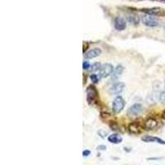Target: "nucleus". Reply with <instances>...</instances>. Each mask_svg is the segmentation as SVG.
Here are the masks:
<instances>
[{
    "mask_svg": "<svg viewBox=\"0 0 165 165\" xmlns=\"http://www.w3.org/2000/svg\"><path fill=\"white\" fill-rule=\"evenodd\" d=\"M87 93V101L89 102V104L93 105L96 104L98 102V98H99V94H98V91L94 85L91 84L89 85L86 89Z\"/></svg>",
    "mask_w": 165,
    "mask_h": 165,
    "instance_id": "1",
    "label": "nucleus"
},
{
    "mask_svg": "<svg viewBox=\"0 0 165 165\" xmlns=\"http://www.w3.org/2000/svg\"><path fill=\"white\" fill-rule=\"evenodd\" d=\"M126 105V102L124 98L121 96H116V98L113 100L112 102V111L116 114H119L122 112Z\"/></svg>",
    "mask_w": 165,
    "mask_h": 165,
    "instance_id": "2",
    "label": "nucleus"
},
{
    "mask_svg": "<svg viewBox=\"0 0 165 165\" xmlns=\"http://www.w3.org/2000/svg\"><path fill=\"white\" fill-rule=\"evenodd\" d=\"M155 16H151V15H144L142 17L141 21L142 23L144 24L146 27H159L160 26V22L158 19L154 17Z\"/></svg>",
    "mask_w": 165,
    "mask_h": 165,
    "instance_id": "3",
    "label": "nucleus"
},
{
    "mask_svg": "<svg viewBox=\"0 0 165 165\" xmlns=\"http://www.w3.org/2000/svg\"><path fill=\"white\" fill-rule=\"evenodd\" d=\"M144 130V127L141 126L139 121H133L128 125V130L132 135H140Z\"/></svg>",
    "mask_w": 165,
    "mask_h": 165,
    "instance_id": "4",
    "label": "nucleus"
},
{
    "mask_svg": "<svg viewBox=\"0 0 165 165\" xmlns=\"http://www.w3.org/2000/svg\"><path fill=\"white\" fill-rule=\"evenodd\" d=\"M140 12H144L148 15L155 17H163L164 16V11L160 7H150V8H141L140 9Z\"/></svg>",
    "mask_w": 165,
    "mask_h": 165,
    "instance_id": "5",
    "label": "nucleus"
},
{
    "mask_svg": "<svg viewBox=\"0 0 165 165\" xmlns=\"http://www.w3.org/2000/svg\"><path fill=\"white\" fill-rule=\"evenodd\" d=\"M142 112H143V107L141 106V104L135 103L128 109L127 115L130 117H136V116H140Z\"/></svg>",
    "mask_w": 165,
    "mask_h": 165,
    "instance_id": "6",
    "label": "nucleus"
},
{
    "mask_svg": "<svg viewBox=\"0 0 165 165\" xmlns=\"http://www.w3.org/2000/svg\"><path fill=\"white\" fill-rule=\"evenodd\" d=\"M114 70V68L111 64H105V65H102L100 70H99V75H100L101 78H107L109 75H111Z\"/></svg>",
    "mask_w": 165,
    "mask_h": 165,
    "instance_id": "7",
    "label": "nucleus"
},
{
    "mask_svg": "<svg viewBox=\"0 0 165 165\" xmlns=\"http://www.w3.org/2000/svg\"><path fill=\"white\" fill-rule=\"evenodd\" d=\"M125 87H126V85L123 82H117L111 87L109 93L112 95H119L120 93L123 92Z\"/></svg>",
    "mask_w": 165,
    "mask_h": 165,
    "instance_id": "8",
    "label": "nucleus"
},
{
    "mask_svg": "<svg viewBox=\"0 0 165 165\" xmlns=\"http://www.w3.org/2000/svg\"><path fill=\"white\" fill-rule=\"evenodd\" d=\"M114 27L116 31H119V32H122V31L126 30V21L121 17H117L115 18Z\"/></svg>",
    "mask_w": 165,
    "mask_h": 165,
    "instance_id": "9",
    "label": "nucleus"
},
{
    "mask_svg": "<svg viewBox=\"0 0 165 165\" xmlns=\"http://www.w3.org/2000/svg\"><path fill=\"white\" fill-rule=\"evenodd\" d=\"M157 126H158V121H156L154 118H152V117L147 118L144 122V130H151L155 129Z\"/></svg>",
    "mask_w": 165,
    "mask_h": 165,
    "instance_id": "10",
    "label": "nucleus"
},
{
    "mask_svg": "<svg viewBox=\"0 0 165 165\" xmlns=\"http://www.w3.org/2000/svg\"><path fill=\"white\" fill-rule=\"evenodd\" d=\"M141 140L145 143H158L160 144H165V141L162 139L151 135H144L141 138Z\"/></svg>",
    "mask_w": 165,
    "mask_h": 165,
    "instance_id": "11",
    "label": "nucleus"
},
{
    "mask_svg": "<svg viewBox=\"0 0 165 165\" xmlns=\"http://www.w3.org/2000/svg\"><path fill=\"white\" fill-rule=\"evenodd\" d=\"M101 55H102V50L100 48H94V49L91 50L85 54V58L88 59V60H91V59L97 58L98 56H100Z\"/></svg>",
    "mask_w": 165,
    "mask_h": 165,
    "instance_id": "12",
    "label": "nucleus"
},
{
    "mask_svg": "<svg viewBox=\"0 0 165 165\" xmlns=\"http://www.w3.org/2000/svg\"><path fill=\"white\" fill-rule=\"evenodd\" d=\"M107 140L112 144H118L122 142V137L119 134H112L107 137Z\"/></svg>",
    "mask_w": 165,
    "mask_h": 165,
    "instance_id": "13",
    "label": "nucleus"
},
{
    "mask_svg": "<svg viewBox=\"0 0 165 165\" xmlns=\"http://www.w3.org/2000/svg\"><path fill=\"white\" fill-rule=\"evenodd\" d=\"M124 71V67L122 65H117L116 68L113 70L112 72V79H116L118 77H120L121 75V74L123 73Z\"/></svg>",
    "mask_w": 165,
    "mask_h": 165,
    "instance_id": "14",
    "label": "nucleus"
},
{
    "mask_svg": "<svg viewBox=\"0 0 165 165\" xmlns=\"http://www.w3.org/2000/svg\"><path fill=\"white\" fill-rule=\"evenodd\" d=\"M126 20L130 23L134 24V25H138L140 22V17L135 14H128L126 17Z\"/></svg>",
    "mask_w": 165,
    "mask_h": 165,
    "instance_id": "15",
    "label": "nucleus"
},
{
    "mask_svg": "<svg viewBox=\"0 0 165 165\" xmlns=\"http://www.w3.org/2000/svg\"><path fill=\"white\" fill-rule=\"evenodd\" d=\"M101 67H102V65H101L100 62H95L94 64H93V65H91L90 70L91 71H98V70H100Z\"/></svg>",
    "mask_w": 165,
    "mask_h": 165,
    "instance_id": "16",
    "label": "nucleus"
},
{
    "mask_svg": "<svg viewBox=\"0 0 165 165\" xmlns=\"http://www.w3.org/2000/svg\"><path fill=\"white\" fill-rule=\"evenodd\" d=\"M109 126L112 128V130H119V127H120L118 124L116 123V121H110Z\"/></svg>",
    "mask_w": 165,
    "mask_h": 165,
    "instance_id": "17",
    "label": "nucleus"
},
{
    "mask_svg": "<svg viewBox=\"0 0 165 165\" xmlns=\"http://www.w3.org/2000/svg\"><path fill=\"white\" fill-rule=\"evenodd\" d=\"M90 79L93 84H98V81H99V79H100V78H98V75H95V74H93V75L90 76Z\"/></svg>",
    "mask_w": 165,
    "mask_h": 165,
    "instance_id": "18",
    "label": "nucleus"
},
{
    "mask_svg": "<svg viewBox=\"0 0 165 165\" xmlns=\"http://www.w3.org/2000/svg\"><path fill=\"white\" fill-rule=\"evenodd\" d=\"M111 117V114L110 113H107V112H101V118L102 119V120H107V119L110 118Z\"/></svg>",
    "mask_w": 165,
    "mask_h": 165,
    "instance_id": "19",
    "label": "nucleus"
},
{
    "mask_svg": "<svg viewBox=\"0 0 165 165\" xmlns=\"http://www.w3.org/2000/svg\"><path fill=\"white\" fill-rule=\"evenodd\" d=\"M159 101H160L161 103L165 104V91L162 92L159 95Z\"/></svg>",
    "mask_w": 165,
    "mask_h": 165,
    "instance_id": "20",
    "label": "nucleus"
},
{
    "mask_svg": "<svg viewBox=\"0 0 165 165\" xmlns=\"http://www.w3.org/2000/svg\"><path fill=\"white\" fill-rule=\"evenodd\" d=\"M90 64H89V61H84V62H83V69H84V70H89V69H90Z\"/></svg>",
    "mask_w": 165,
    "mask_h": 165,
    "instance_id": "21",
    "label": "nucleus"
},
{
    "mask_svg": "<svg viewBox=\"0 0 165 165\" xmlns=\"http://www.w3.org/2000/svg\"><path fill=\"white\" fill-rule=\"evenodd\" d=\"M89 43H88V42L84 41V44H83V52H84V54H85V52L88 51V49H89Z\"/></svg>",
    "mask_w": 165,
    "mask_h": 165,
    "instance_id": "22",
    "label": "nucleus"
},
{
    "mask_svg": "<svg viewBox=\"0 0 165 165\" xmlns=\"http://www.w3.org/2000/svg\"><path fill=\"white\" fill-rule=\"evenodd\" d=\"M91 154V151L89 150V149H84V151H83V156L84 157H88Z\"/></svg>",
    "mask_w": 165,
    "mask_h": 165,
    "instance_id": "23",
    "label": "nucleus"
},
{
    "mask_svg": "<svg viewBox=\"0 0 165 165\" xmlns=\"http://www.w3.org/2000/svg\"><path fill=\"white\" fill-rule=\"evenodd\" d=\"M97 149H98V150H106L107 149V146L106 145H104V144H101V145H98V147H97Z\"/></svg>",
    "mask_w": 165,
    "mask_h": 165,
    "instance_id": "24",
    "label": "nucleus"
},
{
    "mask_svg": "<svg viewBox=\"0 0 165 165\" xmlns=\"http://www.w3.org/2000/svg\"><path fill=\"white\" fill-rule=\"evenodd\" d=\"M98 135H100L102 138H105V135H107V133L106 131H103V130H100V131H98Z\"/></svg>",
    "mask_w": 165,
    "mask_h": 165,
    "instance_id": "25",
    "label": "nucleus"
},
{
    "mask_svg": "<svg viewBox=\"0 0 165 165\" xmlns=\"http://www.w3.org/2000/svg\"><path fill=\"white\" fill-rule=\"evenodd\" d=\"M162 117H163V119L165 120V109L163 110V114H162Z\"/></svg>",
    "mask_w": 165,
    "mask_h": 165,
    "instance_id": "26",
    "label": "nucleus"
},
{
    "mask_svg": "<svg viewBox=\"0 0 165 165\" xmlns=\"http://www.w3.org/2000/svg\"><path fill=\"white\" fill-rule=\"evenodd\" d=\"M85 80H87V78L85 76V75H84V84H85Z\"/></svg>",
    "mask_w": 165,
    "mask_h": 165,
    "instance_id": "27",
    "label": "nucleus"
},
{
    "mask_svg": "<svg viewBox=\"0 0 165 165\" xmlns=\"http://www.w3.org/2000/svg\"><path fill=\"white\" fill-rule=\"evenodd\" d=\"M158 2H163V3H165V0H158Z\"/></svg>",
    "mask_w": 165,
    "mask_h": 165,
    "instance_id": "28",
    "label": "nucleus"
},
{
    "mask_svg": "<svg viewBox=\"0 0 165 165\" xmlns=\"http://www.w3.org/2000/svg\"><path fill=\"white\" fill-rule=\"evenodd\" d=\"M164 87H165V83H164Z\"/></svg>",
    "mask_w": 165,
    "mask_h": 165,
    "instance_id": "29",
    "label": "nucleus"
},
{
    "mask_svg": "<svg viewBox=\"0 0 165 165\" xmlns=\"http://www.w3.org/2000/svg\"><path fill=\"white\" fill-rule=\"evenodd\" d=\"M164 30H165V27H164Z\"/></svg>",
    "mask_w": 165,
    "mask_h": 165,
    "instance_id": "30",
    "label": "nucleus"
}]
</instances>
